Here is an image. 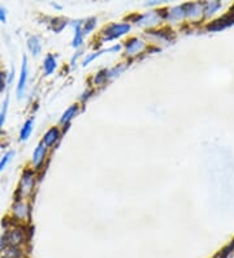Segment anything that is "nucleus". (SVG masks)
Masks as SVG:
<instances>
[{
  "label": "nucleus",
  "instance_id": "7",
  "mask_svg": "<svg viewBox=\"0 0 234 258\" xmlns=\"http://www.w3.org/2000/svg\"><path fill=\"white\" fill-rule=\"evenodd\" d=\"M234 25V12H229L222 17H218L217 20H214L212 22H210L207 25V30L210 31H221L226 27Z\"/></svg>",
  "mask_w": 234,
  "mask_h": 258
},
{
  "label": "nucleus",
  "instance_id": "14",
  "mask_svg": "<svg viewBox=\"0 0 234 258\" xmlns=\"http://www.w3.org/2000/svg\"><path fill=\"white\" fill-rule=\"evenodd\" d=\"M78 112H79V105H78V103H74V105L69 106V107L64 111L61 117H60V124L65 125V127L66 125H69L70 121L77 116Z\"/></svg>",
  "mask_w": 234,
  "mask_h": 258
},
{
  "label": "nucleus",
  "instance_id": "15",
  "mask_svg": "<svg viewBox=\"0 0 234 258\" xmlns=\"http://www.w3.org/2000/svg\"><path fill=\"white\" fill-rule=\"evenodd\" d=\"M27 48L33 56H39L42 52V39L38 35H30L26 41Z\"/></svg>",
  "mask_w": 234,
  "mask_h": 258
},
{
  "label": "nucleus",
  "instance_id": "31",
  "mask_svg": "<svg viewBox=\"0 0 234 258\" xmlns=\"http://www.w3.org/2000/svg\"><path fill=\"white\" fill-rule=\"evenodd\" d=\"M52 7H55V8H58V9H60V8H61V5H58V4H52Z\"/></svg>",
  "mask_w": 234,
  "mask_h": 258
},
{
  "label": "nucleus",
  "instance_id": "8",
  "mask_svg": "<svg viewBox=\"0 0 234 258\" xmlns=\"http://www.w3.org/2000/svg\"><path fill=\"white\" fill-rule=\"evenodd\" d=\"M27 76H29V65H27V56L23 55L22 56V64H21V70H20V77H19V84H17V98H22L25 90H26V84H27Z\"/></svg>",
  "mask_w": 234,
  "mask_h": 258
},
{
  "label": "nucleus",
  "instance_id": "22",
  "mask_svg": "<svg viewBox=\"0 0 234 258\" xmlns=\"http://www.w3.org/2000/svg\"><path fill=\"white\" fill-rule=\"evenodd\" d=\"M97 17H89V19H86L85 21L82 22V33H83V35H89L90 33L97 27Z\"/></svg>",
  "mask_w": 234,
  "mask_h": 258
},
{
  "label": "nucleus",
  "instance_id": "11",
  "mask_svg": "<svg viewBox=\"0 0 234 258\" xmlns=\"http://www.w3.org/2000/svg\"><path fill=\"white\" fill-rule=\"evenodd\" d=\"M185 19H186V13H185L183 4H181V5H176V7L168 8L167 9L165 20L169 21V22L177 23V22H179V21H183Z\"/></svg>",
  "mask_w": 234,
  "mask_h": 258
},
{
  "label": "nucleus",
  "instance_id": "13",
  "mask_svg": "<svg viewBox=\"0 0 234 258\" xmlns=\"http://www.w3.org/2000/svg\"><path fill=\"white\" fill-rule=\"evenodd\" d=\"M185 13H186V19L191 21H196L203 16V4L200 3H185Z\"/></svg>",
  "mask_w": 234,
  "mask_h": 258
},
{
  "label": "nucleus",
  "instance_id": "21",
  "mask_svg": "<svg viewBox=\"0 0 234 258\" xmlns=\"http://www.w3.org/2000/svg\"><path fill=\"white\" fill-rule=\"evenodd\" d=\"M103 54H111V51H109V48H101V50L94 51L91 54H87L86 55V58L82 60V66H87L90 63H93L95 59H98Z\"/></svg>",
  "mask_w": 234,
  "mask_h": 258
},
{
  "label": "nucleus",
  "instance_id": "23",
  "mask_svg": "<svg viewBox=\"0 0 234 258\" xmlns=\"http://www.w3.org/2000/svg\"><path fill=\"white\" fill-rule=\"evenodd\" d=\"M52 30L55 33H60L65 29V26L68 25V20L64 19V17H56V19H52Z\"/></svg>",
  "mask_w": 234,
  "mask_h": 258
},
{
  "label": "nucleus",
  "instance_id": "1",
  "mask_svg": "<svg viewBox=\"0 0 234 258\" xmlns=\"http://www.w3.org/2000/svg\"><path fill=\"white\" fill-rule=\"evenodd\" d=\"M37 176H35L34 168H27L22 172L21 179H20L19 187L16 191L15 201H25L33 194L35 188V181H37Z\"/></svg>",
  "mask_w": 234,
  "mask_h": 258
},
{
  "label": "nucleus",
  "instance_id": "5",
  "mask_svg": "<svg viewBox=\"0 0 234 258\" xmlns=\"http://www.w3.org/2000/svg\"><path fill=\"white\" fill-rule=\"evenodd\" d=\"M122 46H124L125 56H128V58L138 56V55H140L142 52H144L146 48L148 47L147 43L144 42L143 39L138 38V37H132V38H129Z\"/></svg>",
  "mask_w": 234,
  "mask_h": 258
},
{
  "label": "nucleus",
  "instance_id": "16",
  "mask_svg": "<svg viewBox=\"0 0 234 258\" xmlns=\"http://www.w3.org/2000/svg\"><path fill=\"white\" fill-rule=\"evenodd\" d=\"M1 258H25L22 248L19 246H5L0 249Z\"/></svg>",
  "mask_w": 234,
  "mask_h": 258
},
{
  "label": "nucleus",
  "instance_id": "30",
  "mask_svg": "<svg viewBox=\"0 0 234 258\" xmlns=\"http://www.w3.org/2000/svg\"><path fill=\"white\" fill-rule=\"evenodd\" d=\"M160 1H156V0H154V1H150V3H146V7H152V5H157Z\"/></svg>",
  "mask_w": 234,
  "mask_h": 258
},
{
  "label": "nucleus",
  "instance_id": "27",
  "mask_svg": "<svg viewBox=\"0 0 234 258\" xmlns=\"http://www.w3.org/2000/svg\"><path fill=\"white\" fill-rule=\"evenodd\" d=\"M8 85V74L7 72H0V94L3 93L5 86Z\"/></svg>",
  "mask_w": 234,
  "mask_h": 258
},
{
  "label": "nucleus",
  "instance_id": "20",
  "mask_svg": "<svg viewBox=\"0 0 234 258\" xmlns=\"http://www.w3.org/2000/svg\"><path fill=\"white\" fill-rule=\"evenodd\" d=\"M152 37H155L157 39H161V41H165V42H171L175 38L173 35V31L167 30V29H160V30H150L147 31Z\"/></svg>",
  "mask_w": 234,
  "mask_h": 258
},
{
  "label": "nucleus",
  "instance_id": "24",
  "mask_svg": "<svg viewBox=\"0 0 234 258\" xmlns=\"http://www.w3.org/2000/svg\"><path fill=\"white\" fill-rule=\"evenodd\" d=\"M234 252V240L233 241H230L228 245L224 248V249L220 252V256H218V258H229L230 254L233 253Z\"/></svg>",
  "mask_w": 234,
  "mask_h": 258
},
{
  "label": "nucleus",
  "instance_id": "2",
  "mask_svg": "<svg viewBox=\"0 0 234 258\" xmlns=\"http://www.w3.org/2000/svg\"><path fill=\"white\" fill-rule=\"evenodd\" d=\"M26 241V231L25 227L12 226L5 230L1 237H0V249L5 246H19L21 248L22 244Z\"/></svg>",
  "mask_w": 234,
  "mask_h": 258
},
{
  "label": "nucleus",
  "instance_id": "9",
  "mask_svg": "<svg viewBox=\"0 0 234 258\" xmlns=\"http://www.w3.org/2000/svg\"><path fill=\"white\" fill-rule=\"evenodd\" d=\"M47 152H48V148L44 146L42 142H39L37 145V148L34 149V151H33V155H31V164H33L34 170L42 168L43 163L47 158Z\"/></svg>",
  "mask_w": 234,
  "mask_h": 258
},
{
  "label": "nucleus",
  "instance_id": "18",
  "mask_svg": "<svg viewBox=\"0 0 234 258\" xmlns=\"http://www.w3.org/2000/svg\"><path fill=\"white\" fill-rule=\"evenodd\" d=\"M33 128H34V117H30V119H27L23 123L22 128L20 130V141L21 142L29 140V137L31 136V132H33Z\"/></svg>",
  "mask_w": 234,
  "mask_h": 258
},
{
  "label": "nucleus",
  "instance_id": "12",
  "mask_svg": "<svg viewBox=\"0 0 234 258\" xmlns=\"http://www.w3.org/2000/svg\"><path fill=\"white\" fill-rule=\"evenodd\" d=\"M82 22L81 20L73 21V39H72V47L78 50L83 46L85 42V35L82 33Z\"/></svg>",
  "mask_w": 234,
  "mask_h": 258
},
{
  "label": "nucleus",
  "instance_id": "4",
  "mask_svg": "<svg viewBox=\"0 0 234 258\" xmlns=\"http://www.w3.org/2000/svg\"><path fill=\"white\" fill-rule=\"evenodd\" d=\"M132 30V25L129 22H113L105 26L100 33V42H111L124 37Z\"/></svg>",
  "mask_w": 234,
  "mask_h": 258
},
{
  "label": "nucleus",
  "instance_id": "17",
  "mask_svg": "<svg viewBox=\"0 0 234 258\" xmlns=\"http://www.w3.org/2000/svg\"><path fill=\"white\" fill-rule=\"evenodd\" d=\"M58 68V60L54 54H47V56L43 60V72L46 76H50Z\"/></svg>",
  "mask_w": 234,
  "mask_h": 258
},
{
  "label": "nucleus",
  "instance_id": "26",
  "mask_svg": "<svg viewBox=\"0 0 234 258\" xmlns=\"http://www.w3.org/2000/svg\"><path fill=\"white\" fill-rule=\"evenodd\" d=\"M12 156H15V151H8L7 154H4L3 158L0 159V172L7 167V164L9 163V160L12 159Z\"/></svg>",
  "mask_w": 234,
  "mask_h": 258
},
{
  "label": "nucleus",
  "instance_id": "3",
  "mask_svg": "<svg viewBox=\"0 0 234 258\" xmlns=\"http://www.w3.org/2000/svg\"><path fill=\"white\" fill-rule=\"evenodd\" d=\"M165 9H160V11H150L142 15H134L133 16V22L136 23V26L146 27V29H152V27L157 26L161 21L165 20V15L167 12H164Z\"/></svg>",
  "mask_w": 234,
  "mask_h": 258
},
{
  "label": "nucleus",
  "instance_id": "29",
  "mask_svg": "<svg viewBox=\"0 0 234 258\" xmlns=\"http://www.w3.org/2000/svg\"><path fill=\"white\" fill-rule=\"evenodd\" d=\"M94 91L93 90H87V91H85V93L82 94V97H81V101L82 102H85V101H87V99H89L90 97H91V94H93Z\"/></svg>",
  "mask_w": 234,
  "mask_h": 258
},
{
  "label": "nucleus",
  "instance_id": "19",
  "mask_svg": "<svg viewBox=\"0 0 234 258\" xmlns=\"http://www.w3.org/2000/svg\"><path fill=\"white\" fill-rule=\"evenodd\" d=\"M221 7L222 5L220 1H207V3H203V16L204 17H211Z\"/></svg>",
  "mask_w": 234,
  "mask_h": 258
},
{
  "label": "nucleus",
  "instance_id": "28",
  "mask_svg": "<svg viewBox=\"0 0 234 258\" xmlns=\"http://www.w3.org/2000/svg\"><path fill=\"white\" fill-rule=\"evenodd\" d=\"M8 20V15H7V9L4 7L3 4H0V22L5 23Z\"/></svg>",
  "mask_w": 234,
  "mask_h": 258
},
{
  "label": "nucleus",
  "instance_id": "10",
  "mask_svg": "<svg viewBox=\"0 0 234 258\" xmlns=\"http://www.w3.org/2000/svg\"><path fill=\"white\" fill-rule=\"evenodd\" d=\"M60 138H61V132H60L58 127H51V128L44 133V136H43L40 142H42L44 146H47V148H52V146H55V145L58 144Z\"/></svg>",
  "mask_w": 234,
  "mask_h": 258
},
{
  "label": "nucleus",
  "instance_id": "6",
  "mask_svg": "<svg viewBox=\"0 0 234 258\" xmlns=\"http://www.w3.org/2000/svg\"><path fill=\"white\" fill-rule=\"evenodd\" d=\"M12 218L16 222H26L30 218V206L26 201H15L12 206Z\"/></svg>",
  "mask_w": 234,
  "mask_h": 258
},
{
  "label": "nucleus",
  "instance_id": "25",
  "mask_svg": "<svg viewBox=\"0 0 234 258\" xmlns=\"http://www.w3.org/2000/svg\"><path fill=\"white\" fill-rule=\"evenodd\" d=\"M8 105H9V97H5V101L3 103V108L0 111V129L3 127L4 121H5V117H7V111H8Z\"/></svg>",
  "mask_w": 234,
  "mask_h": 258
}]
</instances>
